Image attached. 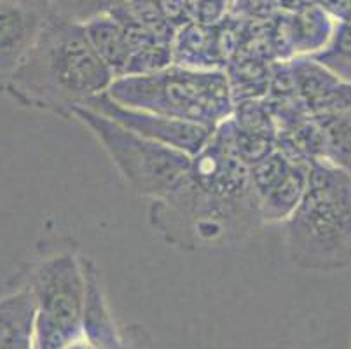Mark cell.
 <instances>
[{"label":"cell","instance_id":"obj_1","mask_svg":"<svg viewBox=\"0 0 351 349\" xmlns=\"http://www.w3.org/2000/svg\"><path fill=\"white\" fill-rule=\"evenodd\" d=\"M114 79L89 43L84 25L49 11L37 43L4 93L21 107L72 119L73 108L107 93Z\"/></svg>","mask_w":351,"mask_h":349},{"label":"cell","instance_id":"obj_2","mask_svg":"<svg viewBox=\"0 0 351 349\" xmlns=\"http://www.w3.org/2000/svg\"><path fill=\"white\" fill-rule=\"evenodd\" d=\"M287 257L304 271H341L351 265V173L311 161L301 203L283 222Z\"/></svg>","mask_w":351,"mask_h":349},{"label":"cell","instance_id":"obj_3","mask_svg":"<svg viewBox=\"0 0 351 349\" xmlns=\"http://www.w3.org/2000/svg\"><path fill=\"white\" fill-rule=\"evenodd\" d=\"M149 224L165 243L193 252L232 246L264 226L257 194L229 196L191 175L165 197L151 200Z\"/></svg>","mask_w":351,"mask_h":349},{"label":"cell","instance_id":"obj_4","mask_svg":"<svg viewBox=\"0 0 351 349\" xmlns=\"http://www.w3.org/2000/svg\"><path fill=\"white\" fill-rule=\"evenodd\" d=\"M107 93L126 107L191 121L213 130L231 119L234 110L226 70L170 65L147 75L117 77Z\"/></svg>","mask_w":351,"mask_h":349},{"label":"cell","instance_id":"obj_5","mask_svg":"<svg viewBox=\"0 0 351 349\" xmlns=\"http://www.w3.org/2000/svg\"><path fill=\"white\" fill-rule=\"evenodd\" d=\"M27 285L37 300L34 349H65L82 334L86 300L84 257L70 238L44 239L37 258L16 278Z\"/></svg>","mask_w":351,"mask_h":349},{"label":"cell","instance_id":"obj_6","mask_svg":"<svg viewBox=\"0 0 351 349\" xmlns=\"http://www.w3.org/2000/svg\"><path fill=\"white\" fill-rule=\"evenodd\" d=\"M72 117L91 131L114 168L140 196L165 197L189 175V154L145 139L82 105L73 108Z\"/></svg>","mask_w":351,"mask_h":349},{"label":"cell","instance_id":"obj_7","mask_svg":"<svg viewBox=\"0 0 351 349\" xmlns=\"http://www.w3.org/2000/svg\"><path fill=\"white\" fill-rule=\"evenodd\" d=\"M82 107L91 108V110L105 115L108 119L116 121L121 126L142 134L145 139L189 154L191 158L197 156L201 150L205 149V145L212 139L213 131H215L213 128L191 123V121L173 119V117H166V115L126 107V105H121L119 101L114 100L108 93L95 96L89 101H86Z\"/></svg>","mask_w":351,"mask_h":349},{"label":"cell","instance_id":"obj_8","mask_svg":"<svg viewBox=\"0 0 351 349\" xmlns=\"http://www.w3.org/2000/svg\"><path fill=\"white\" fill-rule=\"evenodd\" d=\"M49 11L30 0H0V91L37 43Z\"/></svg>","mask_w":351,"mask_h":349},{"label":"cell","instance_id":"obj_9","mask_svg":"<svg viewBox=\"0 0 351 349\" xmlns=\"http://www.w3.org/2000/svg\"><path fill=\"white\" fill-rule=\"evenodd\" d=\"M37 300L27 285L0 297V349H34Z\"/></svg>","mask_w":351,"mask_h":349},{"label":"cell","instance_id":"obj_10","mask_svg":"<svg viewBox=\"0 0 351 349\" xmlns=\"http://www.w3.org/2000/svg\"><path fill=\"white\" fill-rule=\"evenodd\" d=\"M311 161H292L285 177L274 185L266 196L261 197V217L263 224L285 222L301 203L309 180Z\"/></svg>","mask_w":351,"mask_h":349},{"label":"cell","instance_id":"obj_11","mask_svg":"<svg viewBox=\"0 0 351 349\" xmlns=\"http://www.w3.org/2000/svg\"><path fill=\"white\" fill-rule=\"evenodd\" d=\"M82 25L93 49L112 70L114 77H123L130 62V46L123 25L110 14L95 16Z\"/></svg>","mask_w":351,"mask_h":349},{"label":"cell","instance_id":"obj_12","mask_svg":"<svg viewBox=\"0 0 351 349\" xmlns=\"http://www.w3.org/2000/svg\"><path fill=\"white\" fill-rule=\"evenodd\" d=\"M325 140V161L351 173V108L313 115Z\"/></svg>","mask_w":351,"mask_h":349},{"label":"cell","instance_id":"obj_13","mask_svg":"<svg viewBox=\"0 0 351 349\" xmlns=\"http://www.w3.org/2000/svg\"><path fill=\"white\" fill-rule=\"evenodd\" d=\"M147 2H156V0H51V11L84 23L95 16L110 14Z\"/></svg>","mask_w":351,"mask_h":349},{"label":"cell","instance_id":"obj_14","mask_svg":"<svg viewBox=\"0 0 351 349\" xmlns=\"http://www.w3.org/2000/svg\"><path fill=\"white\" fill-rule=\"evenodd\" d=\"M290 165H292V159H289L285 154L276 149L267 158H264L263 161H258L254 166H250L252 187H254L258 201H261L263 196H266L267 192L285 177V173L289 171Z\"/></svg>","mask_w":351,"mask_h":349},{"label":"cell","instance_id":"obj_15","mask_svg":"<svg viewBox=\"0 0 351 349\" xmlns=\"http://www.w3.org/2000/svg\"><path fill=\"white\" fill-rule=\"evenodd\" d=\"M156 4L166 21L177 30L194 21L196 0H156Z\"/></svg>","mask_w":351,"mask_h":349},{"label":"cell","instance_id":"obj_16","mask_svg":"<svg viewBox=\"0 0 351 349\" xmlns=\"http://www.w3.org/2000/svg\"><path fill=\"white\" fill-rule=\"evenodd\" d=\"M231 0H196L194 21L201 25H219L229 14Z\"/></svg>","mask_w":351,"mask_h":349},{"label":"cell","instance_id":"obj_17","mask_svg":"<svg viewBox=\"0 0 351 349\" xmlns=\"http://www.w3.org/2000/svg\"><path fill=\"white\" fill-rule=\"evenodd\" d=\"M121 349H158V346L145 326L132 323L121 328Z\"/></svg>","mask_w":351,"mask_h":349},{"label":"cell","instance_id":"obj_18","mask_svg":"<svg viewBox=\"0 0 351 349\" xmlns=\"http://www.w3.org/2000/svg\"><path fill=\"white\" fill-rule=\"evenodd\" d=\"M65 349H98V348L93 344V342L89 341V339L86 337L84 332H82L79 337H75L73 341H70L69 344H66Z\"/></svg>","mask_w":351,"mask_h":349}]
</instances>
